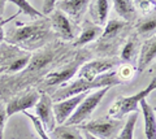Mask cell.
<instances>
[{
	"label": "cell",
	"mask_w": 156,
	"mask_h": 139,
	"mask_svg": "<svg viewBox=\"0 0 156 139\" xmlns=\"http://www.w3.org/2000/svg\"><path fill=\"white\" fill-rule=\"evenodd\" d=\"M51 25L56 30V33L60 34L61 38H64L66 40H70L74 38V30L70 23V20L66 17L61 11H53L52 17H51Z\"/></svg>",
	"instance_id": "cell-11"
},
{
	"label": "cell",
	"mask_w": 156,
	"mask_h": 139,
	"mask_svg": "<svg viewBox=\"0 0 156 139\" xmlns=\"http://www.w3.org/2000/svg\"><path fill=\"white\" fill-rule=\"evenodd\" d=\"M91 0H60L56 3L57 9L61 11L64 14H68V18H72L73 21H78L83 16L87 7Z\"/></svg>",
	"instance_id": "cell-10"
},
{
	"label": "cell",
	"mask_w": 156,
	"mask_h": 139,
	"mask_svg": "<svg viewBox=\"0 0 156 139\" xmlns=\"http://www.w3.org/2000/svg\"><path fill=\"white\" fill-rule=\"evenodd\" d=\"M120 77H124V78H131V70L129 66H125L122 70H120Z\"/></svg>",
	"instance_id": "cell-30"
},
{
	"label": "cell",
	"mask_w": 156,
	"mask_h": 139,
	"mask_svg": "<svg viewBox=\"0 0 156 139\" xmlns=\"http://www.w3.org/2000/svg\"><path fill=\"white\" fill-rule=\"evenodd\" d=\"M48 33V26L46 27L44 22L29 23L26 26L16 29L7 42L13 43V44H27L30 42H34L37 38H43Z\"/></svg>",
	"instance_id": "cell-5"
},
{
	"label": "cell",
	"mask_w": 156,
	"mask_h": 139,
	"mask_svg": "<svg viewBox=\"0 0 156 139\" xmlns=\"http://www.w3.org/2000/svg\"><path fill=\"white\" fill-rule=\"evenodd\" d=\"M53 55L51 54V52H44V54H39V55H35L33 57V59H30V61H29V69L30 70H39L42 69L43 66H46L50 61L52 60Z\"/></svg>",
	"instance_id": "cell-23"
},
{
	"label": "cell",
	"mask_w": 156,
	"mask_h": 139,
	"mask_svg": "<svg viewBox=\"0 0 156 139\" xmlns=\"http://www.w3.org/2000/svg\"><path fill=\"white\" fill-rule=\"evenodd\" d=\"M101 31H103L101 26H98L94 22L87 20V21L83 22V25H82V31H81L80 36L74 40L73 46L78 47V46L87 44V43L95 40L96 38H99V35H101Z\"/></svg>",
	"instance_id": "cell-15"
},
{
	"label": "cell",
	"mask_w": 156,
	"mask_h": 139,
	"mask_svg": "<svg viewBox=\"0 0 156 139\" xmlns=\"http://www.w3.org/2000/svg\"><path fill=\"white\" fill-rule=\"evenodd\" d=\"M5 70H7V68H5V66H0V74H2L3 71H5Z\"/></svg>",
	"instance_id": "cell-34"
},
{
	"label": "cell",
	"mask_w": 156,
	"mask_h": 139,
	"mask_svg": "<svg viewBox=\"0 0 156 139\" xmlns=\"http://www.w3.org/2000/svg\"><path fill=\"white\" fill-rule=\"evenodd\" d=\"M117 74L115 71H109L108 74H101L98 78H95L94 81H86L82 78H78L74 82H72L70 85L64 86L60 90L55 91L53 96L51 98V100H55V102H60V100H64L66 98L74 96V95L82 94V92H90V90H98L101 87H105V86H109V87H113V86L120 83V79L116 77Z\"/></svg>",
	"instance_id": "cell-1"
},
{
	"label": "cell",
	"mask_w": 156,
	"mask_h": 139,
	"mask_svg": "<svg viewBox=\"0 0 156 139\" xmlns=\"http://www.w3.org/2000/svg\"><path fill=\"white\" fill-rule=\"evenodd\" d=\"M52 105H53V103L51 100V96H48L47 94L39 95L38 102L34 105L39 121L42 122V125L44 126L46 131H48V133L52 131L56 126V120H55V116H53Z\"/></svg>",
	"instance_id": "cell-8"
},
{
	"label": "cell",
	"mask_w": 156,
	"mask_h": 139,
	"mask_svg": "<svg viewBox=\"0 0 156 139\" xmlns=\"http://www.w3.org/2000/svg\"><path fill=\"white\" fill-rule=\"evenodd\" d=\"M90 12L95 25L98 26L105 25L107 20H108V13H109L108 0H94V3H92V5L90 8Z\"/></svg>",
	"instance_id": "cell-16"
},
{
	"label": "cell",
	"mask_w": 156,
	"mask_h": 139,
	"mask_svg": "<svg viewBox=\"0 0 156 139\" xmlns=\"http://www.w3.org/2000/svg\"><path fill=\"white\" fill-rule=\"evenodd\" d=\"M136 54V42L134 39H129L121 51V60L122 61H131Z\"/></svg>",
	"instance_id": "cell-25"
},
{
	"label": "cell",
	"mask_w": 156,
	"mask_h": 139,
	"mask_svg": "<svg viewBox=\"0 0 156 139\" xmlns=\"http://www.w3.org/2000/svg\"><path fill=\"white\" fill-rule=\"evenodd\" d=\"M117 14L125 21H131L135 17V7L133 0H112Z\"/></svg>",
	"instance_id": "cell-18"
},
{
	"label": "cell",
	"mask_w": 156,
	"mask_h": 139,
	"mask_svg": "<svg viewBox=\"0 0 156 139\" xmlns=\"http://www.w3.org/2000/svg\"><path fill=\"white\" fill-rule=\"evenodd\" d=\"M134 7L136 5L142 12H150L151 8H155L156 5V0H133Z\"/></svg>",
	"instance_id": "cell-27"
},
{
	"label": "cell",
	"mask_w": 156,
	"mask_h": 139,
	"mask_svg": "<svg viewBox=\"0 0 156 139\" xmlns=\"http://www.w3.org/2000/svg\"><path fill=\"white\" fill-rule=\"evenodd\" d=\"M155 89H156V79L154 78L147 87L140 90L139 92H136L133 96H119L113 102L112 107L109 108L108 116L113 117V118H122L125 114L138 112L139 111V108H138L139 102L142 99L147 98L148 94L152 92Z\"/></svg>",
	"instance_id": "cell-3"
},
{
	"label": "cell",
	"mask_w": 156,
	"mask_h": 139,
	"mask_svg": "<svg viewBox=\"0 0 156 139\" xmlns=\"http://www.w3.org/2000/svg\"><path fill=\"white\" fill-rule=\"evenodd\" d=\"M29 61H30V56H27V55L18 57V59L13 60L12 63L7 66L5 71H8V73H17V71H21L29 65Z\"/></svg>",
	"instance_id": "cell-24"
},
{
	"label": "cell",
	"mask_w": 156,
	"mask_h": 139,
	"mask_svg": "<svg viewBox=\"0 0 156 139\" xmlns=\"http://www.w3.org/2000/svg\"><path fill=\"white\" fill-rule=\"evenodd\" d=\"M57 0H43V14H50L55 11Z\"/></svg>",
	"instance_id": "cell-28"
},
{
	"label": "cell",
	"mask_w": 156,
	"mask_h": 139,
	"mask_svg": "<svg viewBox=\"0 0 156 139\" xmlns=\"http://www.w3.org/2000/svg\"><path fill=\"white\" fill-rule=\"evenodd\" d=\"M9 2L18 7V12L14 14V17L18 16L20 13H25L33 18H44V14L39 12L37 8H34L31 4L29 3V0H9Z\"/></svg>",
	"instance_id": "cell-20"
},
{
	"label": "cell",
	"mask_w": 156,
	"mask_h": 139,
	"mask_svg": "<svg viewBox=\"0 0 156 139\" xmlns=\"http://www.w3.org/2000/svg\"><path fill=\"white\" fill-rule=\"evenodd\" d=\"M138 112L129 113V117L124 122L122 129L120 130V133L117 134L115 139H134V129L136 121H138Z\"/></svg>",
	"instance_id": "cell-19"
},
{
	"label": "cell",
	"mask_w": 156,
	"mask_h": 139,
	"mask_svg": "<svg viewBox=\"0 0 156 139\" xmlns=\"http://www.w3.org/2000/svg\"><path fill=\"white\" fill-rule=\"evenodd\" d=\"M140 111H142L144 118V134L147 139H156V114L155 109L152 108L146 99L140 100Z\"/></svg>",
	"instance_id": "cell-12"
},
{
	"label": "cell",
	"mask_w": 156,
	"mask_h": 139,
	"mask_svg": "<svg viewBox=\"0 0 156 139\" xmlns=\"http://www.w3.org/2000/svg\"><path fill=\"white\" fill-rule=\"evenodd\" d=\"M4 39H5V33H4V29L2 26V23H0V43H2Z\"/></svg>",
	"instance_id": "cell-32"
},
{
	"label": "cell",
	"mask_w": 156,
	"mask_h": 139,
	"mask_svg": "<svg viewBox=\"0 0 156 139\" xmlns=\"http://www.w3.org/2000/svg\"><path fill=\"white\" fill-rule=\"evenodd\" d=\"M87 94L89 92L78 94V95H74V96L60 100V102H56L52 105L53 116H55L57 125H64L65 121L72 116L73 112L76 111V108L78 107V104L82 102V99H83Z\"/></svg>",
	"instance_id": "cell-7"
},
{
	"label": "cell",
	"mask_w": 156,
	"mask_h": 139,
	"mask_svg": "<svg viewBox=\"0 0 156 139\" xmlns=\"http://www.w3.org/2000/svg\"><path fill=\"white\" fill-rule=\"evenodd\" d=\"M52 139H83V135L78 130V127L58 125L55 126L52 131H50Z\"/></svg>",
	"instance_id": "cell-17"
},
{
	"label": "cell",
	"mask_w": 156,
	"mask_h": 139,
	"mask_svg": "<svg viewBox=\"0 0 156 139\" xmlns=\"http://www.w3.org/2000/svg\"><path fill=\"white\" fill-rule=\"evenodd\" d=\"M156 56V36H151L142 44L138 59V70H144L155 60Z\"/></svg>",
	"instance_id": "cell-14"
},
{
	"label": "cell",
	"mask_w": 156,
	"mask_h": 139,
	"mask_svg": "<svg viewBox=\"0 0 156 139\" xmlns=\"http://www.w3.org/2000/svg\"><path fill=\"white\" fill-rule=\"evenodd\" d=\"M5 3L7 0H0V16L4 14V9H5Z\"/></svg>",
	"instance_id": "cell-31"
},
{
	"label": "cell",
	"mask_w": 156,
	"mask_h": 139,
	"mask_svg": "<svg viewBox=\"0 0 156 139\" xmlns=\"http://www.w3.org/2000/svg\"><path fill=\"white\" fill-rule=\"evenodd\" d=\"M38 99H39V94H38V91H34V90L21 95V96L12 99L7 104V108H5L7 116L11 117L18 112H26L29 108H33L37 104Z\"/></svg>",
	"instance_id": "cell-9"
},
{
	"label": "cell",
	"mask_w": 156,
	"mask_h": 139,
	"mask_svg": "<svg viewBox=\"0 0 156 139\" xmlns=\"http://www.w3.org/2000/svg\"><path fill=\"white\" fill-rule=\"evenodd\" d=\"M111 89L112 87H109V86H105V87L95 90L92 94L89 92L83 99H82V102L78 104L76 111L73 112L72 116L66 120L64 125H66V126H76V125H81L83 121L89 120L91 117L92 112L96 109V107L100 104V102L105 96V94L108 92Z\"/></svg>",
	"instance_id": "cell-2"
},
{
	"label": "cell",
	"mask_w": 156,
	"mask_h": 139,
	"mask_svg": "<svg viewBox=\"0 0 156 139\" xmlns=\"http://www.w3.org/2000/svg\"><path fill=\"white\" fill-rule=\"evenodd\" d=\"M120 61L116 59H99L92 60L90 63L83 64L78 70V78L86 81H94L101 74H105L113 66H116Z\"/></svg>",
	"instance_id": "cell-6"
},
{
	"label": "cell",
	"mask_w": 156,
	"mask_h": 139,
	"mask_svg": "<svg viewBox=\"0 0 156 139\" xmlns=\"http://www.w3.org/2000/svg\"><path fill=\"white\" fill-rule=\"evenodd\" d=\"M7 112L4 108H0V139L3 138V130H4V125H5L7 122Z\"/></svg>",
	"instance_id": "cell-29"
},
{
	"label": "cell",
	"mask_w": 156,
	"mask_h": 139,
	"mask_svg": "<svg viewBox=\"0 0 156 139\" xmlns=\"http://www.w3.org/2000/svg\"><path fill=\"white\" fill-rule=\"evenodd\" d=\"M23 113H25L26 116L31 120V122H33V125H34V129H35V131L38 133L39 137H41L42 139H51L50 135L47 134L44 126L42 125V122L39 121V118H38L37 116H34V114H30V113H27V112H23Z\"/></svg>",
	"instance_id": "cell-26"
},
{
	"label": "cell",
	"mask_w": 156,
	"mask_h": 139,
	"mask_svg": "<svg viewBox=\"0 0 156 139\" xmlns=\"http://www.w3.org/2000/svg\"><path fill=\"white\" fill-rule=\"evenodd\" d=\"M155 30H156V22L154 14L136 23V31L142 36H148V38L155 36Z\"/></svg>",
	"instance_id": "cell-21"
},
{
	"label": "cell",
	"mask_w": 156,
	"mask_h": 139,
	"mask_svg": "<svg viewBox=\"0 0 156 139\" xmlns=\"http://www.w3.org/2000/svg\"><path fill=\"white\" fill-rule=\"evenodd\" d=\"M122 126V118H113L108 116L91 120L85 125H82V129L99 139H115Z\"/></svg>",
	"instance_id": "cell-4"
},
{
	"label": "cell",
	"mask_w": 156,
	"mask_h": 139,
	"mask_svg": "<svg viewBox=\"0 0 156 139\" xmlns=\"http://www.w3.org/2000/svg\"><path fill=\"white\" fill-rule=\"evenodd\" d=\"M125 26L124 21L120 20H111L109 22L105 23L104 30L101 31V38L103 39H109V38H113L120 33V30H122Z\"/></svg>",
	"instance_id": "cell-22"
},
{
	"label": "cell",
	"mask_w": 156,
	"mask_h": 139,
	"mask_svg": "<svg viewBox=\"0 0 156 139\" xmlns=\"http://www.w3.org/2000/svg\"><path fill=\"white\" fill-rule=\"evenodd\" d=\"M83 139H99V138H96V137H94V135H91V134H89L87 131H85V137H83Z\"/></svg>",
	"instance_id": "cell-33"
},
{
	"label": "cell",
	"mask_w": 156,
	"mask_h": 139,
	"mask_svg": "<svg viewBox=\"0 0 156 139\" xmlns=\"http://www.w3.org/2000/svg\"><path fill=\"white\" fill-rule=\"evenodd\" d=\"M78 69H80V64H78V61H76V63L68 65L66 68H64V69L53 71V73L48 74L46 81H44V85H47V86H57V85L65 83L69 79H72V77L76 75Z\"/></svg>",
	"instance_id": "cell-13"
}]
</instances>
